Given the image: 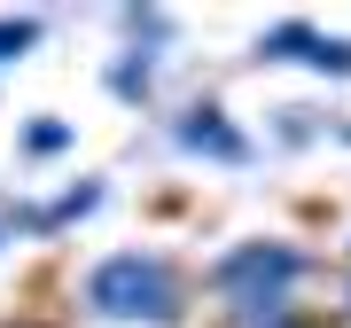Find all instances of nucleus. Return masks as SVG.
<instances>
[{
  "label": "nucleus",
  "mask_w": 351,
  "mask_h": 328,
  "mask_svg": "<svg viewBox=\"0 0 351 328\" xmlns=\"http://www.w3.org/2000/svg\"><path fill=\"white\" fill-rule=\"evenodd\" d=\"M86 297L101 305V313H117V320H172L180 281L164 274L156 258H110V266H94Z\"/></svg>",
  "instance_id": "1"
},
{
  "label": "nucleus",
  "mask_w": 351,
  "mask_h": 328,
  "mask_svg": "<svg viewBox=\"0 0 351 328\" xmlns=\"http://www.w3.org/2000/svg\"><path fill=\"white\" fill-rule=\"evenodd\" d=\"M297 274H304V258H297V250H234V258L219 266V290L258 305V297H281Z\"/></svg>",
  "instance_id": "2"
},
{
  "label": "nucleus",
  "mask_w": 351,
  "mask_h": 328,
  "mask_svg": "<svg viewBox=\"0 0 351 328\" xmlns=\"http://www.w3.org/2000/svg\"><path fill=\"white\" fill-rule=\"evenodd\" d=\"M180 133H188V149H211V156H242V141L226 133L219 117H203V110H195V117H188V126H180Z\"/></svg>",
  "instance_id": "3"
},
{
  "label": "nucleus",
  "mask_w": 351,
  "mask_h": 328,
  "mask_svg": "<svg viewBox=\"0 0 351 328\" xmlns=\"http://www.w3.org/2000/svg\"><path fill=\"white\" fill-rule=\"evenodd\" d=\"M32 149L55 156V149H63V126H55V117H39V126H32Z\"/></svg>",
  "instance_id": "4"
},
{
  "label": "nucleus",
  "mask_w": 351,
  "mask_h": 328,
  "mask_svg": "<svg viewBox=\"0 0 351 328\" xmlns=\"http://www.w3.org/2000/svg\"><path fill=\"white\" fill-rule=\"evenodd\" d=\"M32 47V24H0V55H24Z\"/></svg>",
  "instance_id": "5"
}]
</instances>
